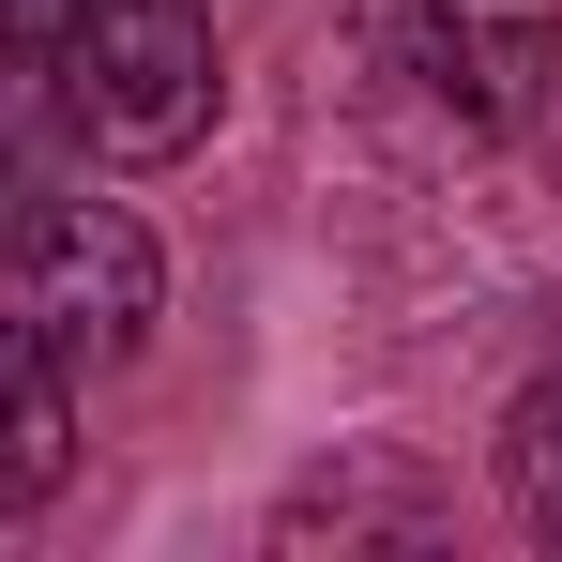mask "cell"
<instances>
[{
  "label": "cell",
  "instance_id": "6da1fadb",
  "mask_svg": "<svg viewBox=\"0 0 562 562\" xmlns=\"http://www.w3.org/2000/svg\"><path fill=\"white\" fill-rule=\"evenodd\" d=\"M46 106L92 168H183L228 106V61H213V15L198 0H77L46 31Z\"/></svg>",
  "mask_w": 562,
  "mask_h": 562
},
{
  "label": "cell",
  "instance_id": "7a4b0ae2",
  "mask_svg": "<svg viewBox=\"0 0 562 562\" xmlns=\"http://www.w3.org/2000/svg\"><path fill=\"white\" fill-rule=\"evenodd\" d=\"M350 46L395 106L457 137H532L562 92V0H350Z\"/></svg>",
  "mask_w": 562,
  "mask_h": 562
},
{
  "label": "cell",
  "instance_id": "3957f363",
  "mask_svg": "<svg viewBox=\"0 0 562 562\" xmlns=\"http://www.w3.org/2000/svg\"><path fill=\"white\" fill-rule=\"evenodd\" d=\"M0 319L61 366H122L168 319V244L122 198H0Z\"/></svg>",
  "mask_w": 562,
  "mask_h": 562
},
{
  "label": "cell",
  "instance_id": "277c9868",
  "mask_svg": "<svg viewBox=\"0 0 562 562\" xmlns=\"http://www.w3.org/2000/svg\"><path fill=\"white\" fill-rule=\"evenodd\" d=\"M319 532H335V548H426V532H441V486L395 457V441H350L335 471H304L274 502V548H319Z\"/></svg>",
  "mask_w": 562,
  "mask_h": 562
},
{
  "label": "cell",
  "instance_id": "5b68a950",
  "mask_svg": "<svg viewBox=\"0 0 562 562\" xmlns=\"http://www.w3.org/2000/svg\"><path fill=\"white\" fill-rule=\"evenodd\" d=\"M61 486H77V366L0 319V517L61 502Z\"/></svg>",
  "mask_w": 562,
  "mask_h": 562
},
{
  "label": "cell",
  "instance_id": "8992f818",
  "mask_svg": "<svg viewBox=\"0 0 562 562\" xmlns=\"http://www.w3.org/2000/svg\"><path fill=\"white\" fill-rule=\"evenodd\" d=\"M502 486H517V532L562 548V380L517 395V426H502Z\"/></svg>",
  "mask_w": 562,
  "mask_h": 562
},
{
  "label": "cell",
  "instance_id": "52a82bcc",
  "mask_svg": "<svg viewBox=\"0 0 562 562\" xmlns=\"http://www.w3.org/2000/svg\"><path fill=\"white\" fill-rule=\"evenodd\" d=\"M61 137V106H46V61H15L0 46V198H31V153Z\"/></svg>",
  "mask_w": 562,
  "mask_h": 562
},
{
  "label": "cell",
  "instance_id": "ba28073f",
  "mask_svg": "<svg viewBox=\"0 0 562 562\" xmlns=\"http://www.w3.org/2000/svg\"><path fill=\"white\" fill-rule=\"evenodd\" d=\"M61 15H77V0H0V46H15V61H46V31H61Z\"/></svg>",
  "mask_w": 562,
  "mask_h": 562
}]
</instances>
